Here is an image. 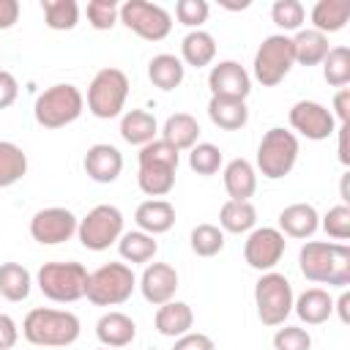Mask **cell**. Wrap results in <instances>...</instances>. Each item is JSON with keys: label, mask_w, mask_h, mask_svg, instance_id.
<instances>
[{"label": "cell", "mask_w": 350, "mask_h": 350, "mask_svg": "<svg viewBox=\"0 0 350 350\" xmlns=\"http://www.w3.org/2000/svg\"><path fill=\"white\" fill-rule=\"evenodd\" d=\"M298 268L304 279L328 287L350 284V246L336 241H306L298 252Z\"/></svg>", "instance_id": "cell-1"}, {"label": "cell", "mask_w": 350, "mask_h": 350, "mask_svg": "<svg viewBox=\"0 0 350 350\" xmlns=\"http://www.w3.org/2000/svg\"><path fill=\"white\" fill-rule=\"evenodd\" d=\"M79 317L68 309L38 306L30 309L22 320V336L36 347H68L79 339Z\"/></svg>", "instance_id": "cell-2"}, {"label": "cell", "mask_w": 350, "mask_h": 350, "mask_svg": "<svg viewBox=\"0 0 350 350\" xmlns=\"http://www.w3.org/2000/svg\"><path fill=\"white\" fill-rule=\"evenodd\" d=\"M85 112V96L71 82H57L36 96L33 118L41 129H63Z\"/></svg>", "instance_id": "cell-3"}, {"label": "cell", "mask_w": 350, "mask_h": 350, "mask_svg": "<svg viewBox=\"0 0 350 350\" xmlns=\"http://www.w3.org/2000/svg\"><path fill=\"white\" fill-rule=\"evenodd\" d=\"M36 284L44 293V298L55 301V304H74L79 298H85V287H88V268L82 262L74 260H52L44 262L36 273Z\"/></svg>", "instance_id": "cell-4"}, {"label": "cell", "mask_w": 350, "mask_h": 350, "mask_svg": "<svg viewBox=\"0 0 350 350\" xmlns=\"http://www.w3.org/2000/svg\"><path fill=\"white\" fill-rule=\"evenodd\" d=\"M137 287V276L126 262H104L93 273H88L85 298L93 306H120L131 298Z\"/></svg>", "instance_id": "cell-5"}, {"label": "cell", "mask_w": 350, "mask_h": 350, "mask_svg": "<svg viewBox=\"0 0 350 350\" xmlns=\"http://www.w3.org/2000/svg\"><path fill=\"white\" fill-rule=\"evenodd\" d=\"M298 137L282 126H273L262 134L260 145H257V172L268 180H282L284 175L293 172L295 161H298Z\"/></svg>", "instance_id": "cell-6"}, {"label": "cell", "mask_w": 350, "mask_h": 350, "mask_svg": "<svg viewBox=\"0 0 350 350\" xmlns=\"http://www.w3.org/2000/svg\"><path fill=\"white\" fill-rule=\"evenodd\" d=\"M126 98H129V77L115 68V66H107L101 71H96V77L90 79L88 85V112L98 120H109V118H118L126 107Z\"/></svg>", "instance_id": "cell-7"}, {"label": "cell", "mask_w": 350, "mask_h": 350, "mask_svg": "<svg viewBox=\"0 0 350 350\" xmlns=\"http://www.w3.org/2000/svg\"><path fill=\"white\" fill-rule=\"evenodd\" d=\"M293 301H295L293 284L284 273H276V271L260 273L254 284V306H257V317L262 325L268 328L284 325V320L293 312Z\"/></svg>", "instance_id": "cell-8"}, {"label": "cell", "mask_w": 350, "mask_h": 350, "mask_svg": "<svg viewBox=\"0 0 350 350\" xmlns=\"http://www.w3.org/2000/svg\"><path fill=\"white\" fill-rule=\"evenodd\" d=\"M295 66L293 57V41L284 33H273L268 38H262V44L254 52V63H252V74L262 88H276L290 68Z\"/></svg>", "instance_id": "cell-9"}, {"label": "cell", "mask_w": 350, "mask_h": 350, "mask_svg": "<svg viewBox=\"0 0 350 350\" xmlns=\"http://www.w3.org/2000/svg\"><path fill=\"white\" fill-rule=\"evenodd\" d=\"M123 235V213L115 205H96L88 211L85 219H79L77 238L88 252H104Z\"/></svg>", "instance_id": "cell-10"}, {"label": "cell", "mask_w": 350, "mask_h": 350, "mask_svg": "<svg viewBox=\"0 0 350 350\" xmlns=\"http://www.w3.org/2000/svg\"><path fill=\"white\" fill-rule=\"evenodd\" d=\"M118 22H123L131 33H137L145 41H164L172 30L170 11L148 0H126L118 11Z\"/></svg>", "instance_id": "cell-11"}, {"label": "cell", "mask_w": 350, "mask_h": 350, "mask_svg": "<svg viewBox=\"0 0 350 350\" xmlns=\"http://www.w3.org/2000/svg\"><path fill=\"white\" fill-rule=\"evenodd\" d=\"M79 219L74 216V211L52 205V208H41L33 213L30 219V238L41 246H57L66 243L77 235Z\"/></svg>", "instance_id": "cell-12"}, {"label": "cell", "mask_w": 350, "mask_h": 350, "mask_svg": "<svg viewBox=\"0 0 350 350\" xmlns=\"http://www.w3.org/2000/svg\"><path fill=\"white\" fill-rule=\"evenodd\" d=\"M287 241L276 227H254L252 232H246L243 241V260L249 268L268 273L279 265V260L284 257Z\"/></svg>", "instance_id": "cell-13"}, {"label": "cell", "mask_w": 350, "mask_h": 350, "mask_svg": "<svg viewBox=\"0 0 350 350\" xmlns=\"http://www.w3.org/2000/svg\"><path fill=\"white\" fill-rule=\"evenodd\" d=\"M290 126H293V134H301L312 142H323L328 137L336 134V120L331 115L328 107H323L320 101H295L290 107V115H287Z\"/></svg>", "instance_id": "cell-14"}, {"label": "cell", "mask_w": 350, "mask_h": 350, "mask_svg": "<svg viewBox=\"0 0 350 350\" xmlns=\"http://www.w3.org/2000/svg\"><path fill=\"white\" fill-rule=\"evenodd\" d=\"M208 88L211 96L246 101V96L252 93V77L238 60H219L208 71Z\"/></svg>", "instance_id": "cell-15"}, {"label": "cell", "mask_w": 350, "mask_h": 350, "mask_svg": "<svg viewBox=\"0 0 350 350\" xmlns=\"http://www.w3.org/2000/svg\"><path fill=\"white\" fill-rule=\"evenodd\" d=\"M178 271L170 265V262H148L137 287L142 293V298L153 306H161L167 301L175 298V290H178Z\"/></svg>", "instance_id": "cell-16"}, {"label": "cell", "mask_w": 350, "mask_h": 350, "mask_svg": "<svg viewBox=\"0 0 350 350\" xmlns=\"http://www.w3.org/2000/svg\"><path fill=\"white\" fill-rule=\"evenodd\" d=\"M85 175L96 183H115L123 172V153L109 142H96L82 159Z\"/></svg>", "instance_id": "cell-17"}, {"label": "cell", "mask_w": 350, "mask_h": 350, "mask_svg": "<svg viewBox=\"0 0 350 350\" xmlns=\"http://www.w3.org/2000/svg\"><path fill=\"white\" fill-rule=\"evenodd\" d=\"M284 238H295V241H306L320 230V213L314 211V205L309 202H293L287 208H282L279 213V227H276Z\"/></svg>", "instance_id": "cell-18"}, {"label": "cell", "mask_w": 350, "mask_h": 350, "mask_svg": "<svg viewBox=\"0 0 350 350\" xmlns=\"http://www.w3.org/2000/svg\"><path fill=\"white\" fill-rule=\"evenodd\" d=\"M96 336L101 342V347H112V350H120L126 345L134 342L137 336V323L123 314V312H104L96 323Z\"/></svg>", "instance_id": "cell-19"}, {"label": "cell", "mask_w": 350, "mask_h": 350, "mask_svg": "<svg viewBox=\"0 0 350 350\" xmlns=\"http://www.w3.org/2000/svg\"><path fill=\"white\" fill-rule=\"evenodd\" d=\"M134 221H137V230L148 232V235H164L172 230L175 224V208L172 202L167 200H145L137 205L134 211Z\"/></svg>", "instance_id": "cell-20"}, {"label": "cell", "mask_w": 350, "mask_h": 350, "mask_svg": "<svg viewBox=\"0 0 350 350\" xmlns=\"http://www.w3.org/2000/svg\"><path fill=\"white\" fill-rule=\"evenodd\" d=\"M153 325L161 336H170V339H178L183 334L191 331L194 325V312L186 301H167L156 309V317H153Z\"/></svg>", "instance_id": "cell-21"}, {"label": "cell", "mask_w": 350, "mask_h": 350, "mask_svg": "<svg viewBox=\"0 0 350 350\" xmlns=\"http://www.w3.org/2000/svg\"><path fill=\"white\" fill-rule=\"evenodd\" d=\"M221 180H224V191H227L230 200H249L257 191V170L246 159L227 161L224 172H221Z\"/></svg>", "instance_id": "cell-22"}, {"label": "cell", "mask_w": 350, "mask_h": 350, "mask_svg": "<svg viewBox=\"0 0 350 350\" xmlns=\"http://www.w3.org/2000/svg\"><path fill=\"white\" fill-rule=\"evenodd\" d=\"M293 312L306 325H323L334 314V298L323 287H309L293 301Z\"/></svg>", "instance_id": "cell-23"}, {"label": "cell", "mask_w": 350, "mask_h": 350, "mask_svg": "<svg viewBox=\"0 0 350 350\" xmlns=\"http://www.w3.org/2000/svg\"><path fill=\"white\" fill-rule=\"evenodd\" d=\"M161 139L170 142L178 153L180 150H191L197 142H200V123L194 115L189 112H175L164 120L161 126Z\"/></svg>", "instance_id": "cell-24"}, {"label": "cell", "mask_w": 350, "mask_h": 350, "mask_svg": "<svg viewBox=\"0 0 350 350\" xmlns=\"http://www.w3.org/2000/svg\"><path fill=\"white\" fill-rule=\"evenodd\" d=\"M312 30L328 36V33H339L345 30L347 19H350V0H317L312 5Z\"/></svg>", "instance_id": "cell-25"}, {"label": "cell", "mask_w": 350, "mask_h": 350, "mask_svg": "<svg viewBox=\"0 0 350 350\" xmlns=\"http://www.w3.org/2000/svg\"><path fill=\"white\" fill-rule=\"evenodd\" d=\"M208 118L213 126L224 129V131H241L249 123V107L241 98H219L211 96L208 101Z\"/></svg>", "instance_id": "cell-26"}, {"label": "cell", "mask_w": 350, "mask_h": 350, "mask_svg": "<svg viewBox=\"0 0 350 350\" xmlns=\"http://www.w3.org/2000/svg\"><path fill=\"white\" fill-rule=\"evenodd\" d=\"M216 57V38L208 30H189L180 41V63L191 68H205Z\"/></svg>", "instance_id": "cell-27"}, {"label": "cell", "mask_w": 350, "mask_h": 350, "mask_svg": "<svg viewBox=\"0 0 350 350\" xmlns=\"http://www.w3.org/2000/svg\"><path fill=\"white\" fill-rule=\"evenodd\" d=\"M156 134H159V123H156L153 112H148V109H129V112H123V118H120V137H123V142L142 148V145L153 142Z\"/></svg>", "instance_id": "cell-28"}, {"label": "cell", "mask_w": 350, "mask_h": 350, "mask_svg": "<svg viewBox=\"0 0 350 350\" xmlns=\"http://www.w3.org/2000/svg\"><path fill=\"white\" fill-rule=\"evenodd\" d=\"M183 77H186V66L180 63L178 55L161 52V55H153L150 63H148V79L153 82V88H159L164 93L180 88Z\"/></svg>", "instance_id": "cell-29"}, {"label": "cell", "mask_w": 350, "mask_h": 350, "mask_svg": "<svg viewBox=\"0 0 350 350\" xmlns=\"http://www.w3.org/2000/svg\"><path fill=\"white\" fill-rule=\"evenodd\" d=\"M219 227L221 232L246 235L257 227V208L249 200H227L219 211Z\"/></svg>", "instance_id": "cell-30"}, {"label": "cell", "mask_w": 350, "mask_h": 350, "mask_svg": "<svg viewBox=\"0 0 350 350\" xmlns=\"http://www.w3.org/2000/svg\"><path fill=\"white\" fill-rule=\"evenodd\" d=\"M159 252V243L153 235L142 232V230H131V232H123L118 238V254L120 260L129 265H148Z\"/></svg>", "instance_id": "cell-31"}, {"label": "cell", "mask_w": 350, "mask_h": 350, "mask_svg": "<svg viewBox=\"0 0 350 350\" xmlns=\"http://www.w3.org/2000/svg\"><path fill=\"white\" fill-rule=\"evenodd\" d=\"M293 41V57L298 66H320L328 55V36L317 33V30H298L295 36H290Z\"/></svg>", "instance_id": "cell-32"}, {"label": "cell", "mask_w": 350, "mask_h": 350, "mask_svg": "<svg viewBox=\"0 0 350 350\" xmlns=\"http://www.w3.org/2000/svg\"><path fill=\"white\" fill-rule=\"evenodd\" d=\"M30 290H33V276L25 265H19V262H3L0 265V298L19 304L30 295Z\"/></svg>", "instance_id": "cell-33"}, {"label": "cell", "mask_w": 350, "mask_h": 350, "mask_svg": "<svg viewBox=\"0 0 350 350\" xmlns=\"http://www.w3.org/2000/svg\"><path fill=\"white\" fill-rule=\"evenodd\" d=\"M27 175V153L8 139H0V189L19 183Z\"/></svg>", "instance_id": "cell-34"}, {"label": "cell", "mask_w": 350, "mask_h": 350, "mask_svg": "<svg viewBox=\"0 0 350 350\" xmlns=\"http://www.w3.org/2000/svg\"><path fill=\"white\" fill-rule=\"evenodd\" d=\"M175 172L178 170H167V167H139L137 186L150 200H161L175 189Z\"/></svg>", "instance_id": "cell-35"}, {"label": "cell", "mask_w": 350, "mask_h": 350, "mask_svg": "<svg viewBox=\"0 0 350 350\" xmlns=\"http://www.w3.org/2000/svg\"><path fill=\"white\" fill-rule=\"evenodd\" d=\"M41 11L49 30H74L79 22L77 0H41Z\"/></svg>", "instance_id": "cell-36"}, {"label": "cell", "mask_w": 350, "mask_h": 350, "mask_svg": "<svg viewBox=\"0 0 350 350\" xmlns=\"http://www.w3.org/2000/svg\"><path fill=\"white\" fill-rule=\"evenodd\" d=\"M320 66H323V79L331 88L350 85V49L347 46H331Z\"/></svg>", "instance_id": "cell-37"}, {"label": "cell", "mask_w": 350, "mask_h": 350, "mask_svg": "<svg viewBox=\"0 0 350 350\" xmlns=\"http://www.w3.org/2000/svg\"><path fill=\"white\" fill-rule=\"evenodd\" d=\"M137 161H139V167H167V170H178L180 153H178L170 142H164L161 137H156L153 142H148V145L139 148Z\"/></svg>", "instance_id": "cell-38"}, {"label": "cell", "mask_w": 350, "mask_h": 350, "mask_svg": "<svg viewBox=\"0 0 350 350\" xmlns=\"http://www.w3.org/2000/svg\"><path fill=\"white\" fill-rule=\"evenodd\" d=\"M189 243L197 257H216L224 249V232L219 224H197L189 235Z\"/></svg>", "instance_id": "cell-39"}, {"label": "cell", "mask_w": 350, "mask_h": 350, "mask_svg": "<svg viewBox=\"0 0 350 350\" xmlns=\"http://www.w3.org/2000/svg\"><path fill=\"white\" fill-rule=\"evenodd\" d=\"M304 19H306V8H304V3L301 0H276L273 5H271V22L287 36V33H298L301 30V25H304Z\"/></svg>", "instance_id": "cell-40"}, {"label": "cell", "mask_w": 350, "mask_h": 350, "mask_svg": "<svg viewBox=\"0 0 350 350\" xmlns=\"http://www.w3.org/2000/svg\"><path fill=\"white\" fill-rule=\"evenodd\" d=\"M224 164V156H221V148L213 145V142H197L191 150H189V167L191 172L197 175H216Z\"/></svg>", "instance_id": "cell-41"}, {"label": "cell", "mask_w": 350, "mask_h": 350, "mask_svg": "<svg viewBox=\"0 0 350 350\" xmlns=\"http://www.w3.org/2000/svg\"><path fill=\"white\" fill-rule=\"evenodd\" d=\"M320 227L325 230L328 238H334L336 243H345L350 238V205H334L325 211V216L320 219Z\"/></svg>", "instance_id": "cell-42"}, {"label": "cell", "mask_w": 350, "mask_h": 350, "mask_svg": "<svg viewBox=\"0 0 350 350\" xmlns=\"http://www.w3.org/2000/svg\"><path fill=\"white\" fill-rule=\"evenodd\" d=\"M118 11H120V5L115 0H90L85 5L88 25L93 30H112L118 25Z\"/></svg>", "instance_id": "cell-43"}, {"label": "cell", "mask_w": 350, "mask_h": 350, "mask_svg": "<svg viewBox=\"0 0 350 350\" xmlns=\"http://www.w3.org/2000/svg\"><path fill=\"white\" fill-rule=\"evenodd\" d=\"M208 11H211V5L205 0H178L175 3V16L189 30H200L208 19Z\"/></svg>", "instance_id": "cell-44"}, {"label": "cell", "mask_w": 350, "mask_h": 350, "mask_svg": "<svg viewBox=\"0 0 350 350\" xmlns=\"http://www.w3.org/2000/svg\"><path fill=\"white\" fill-rule=\"evenodd\" d=\"M273 350H312V336L301 325H282L273 334Z\"/></svg>", "instance_id": "cell-45"}, {"label": "cell", "mask_w": 350, "mask_h": 350, "mask_svg": "<svg viewBox=\"0 0 350 350\" xmlns=\"http://www.w3.org/2000/svg\"><path fill=\"white\" fill-rule=\"evenodd\" d=\"M172 350H216V345H213V339L208 334L189 331V334H183V336L175 339Z\"/></svg>", "instance_id": "cell-46"}, {"label": "cell", "mask_w": 350, "mask_h": 350, "mask_svg": "<svg viewBox=\"0 0 350 350\" xmlns=\"http://www.w3.org/2000/svg\"><path fill=\"white\" fill-rule=\"evenodd\" d=\"M16 96H19V82H16V77H14L11 71L0 68V109L11 107V104L16 101Z\"/></svg>", "instance_id": "cell-47"}, {"label": "cell", "mask_w": 350, "mask_h": 350, "mask_svg": "<svg viewBox=\"0 0 350 350\" xmlns=\"http://www.w3.org/2000/svg\"><path fill=\"white\" fill-rule=\"evenodd\" d=\"M19 342V325L11 314L0 312V350H11Z\"/></svg>", "instance_id": "cell-48"}, {"label": "cell", "mask_w": 350, "mask_h": 350, "mask_svg": "<svg viewBox=\"0 0 350 350\" xmlns=\"http://www.w3.org/2000/svg\"><path fill=\"white\" fill-rule=\"evenodd\" d=\"M334 120H339V126H345L350 120V88H339L334 96Z\"/></svg>", "instance_id": "cell-49"}, {"label": "cell", "mask_w": 350, "mask_h": 350, "mask_svg": "<svg viewBox=\"0 0 350 350\" xmlns=\"http://www.w3.org/2000/svg\"><path fill=\"white\" fill-rule=\"evenodd\" d=\"M19 0H0V30H11L19 22Z\"/></svg>", "instance_id": "cell-50"}, {"label": "cell", "mask_w": 350, "mask_h": 350, "mask_svg": "<svg viewBox=\"0 0 350 350\" xmlns=\"http://www.w3.org/2000/svg\"><path fill=\"white\" fill-rule=\"evenodd\" d=\"M334 312L339 314V320L347 325L350 323V293L347 290H342V295L334 301Z\"/></svg>", "instance_id": "cell-51"}, {"label": "cell", "mask_w": 350, "mask_h": 350, "mask_svg": "<svg viewBox=\"0 0 350 350\" xmlns=\"http://www.w3.org/2000/svg\"><path fill=\"white\" fill-rule=\"evenodd\" d=\"M336 134H339V161L347 167L350 164V153H347V123L345 126H336Z\"/></svg>", "instance_id": "cell-52"}, {"label": "cell", "mask_w": 350, "mask_h": 350, "mask_svg": "<svg viewBox=\"0 0 350 350\" xmlns=\"http://www.w3.org/2000/svg\"><path fill=\"white\" fill-rule=\"evenodd\" d=\"M347 178H350V172H345V175H342V186H339V194H342V205H347V202H350V194H347Z\"/></svg>", "instance_id": "cell-53"}, {"label": "cell", "mask_w": 350, "mask_h": 350, "mask_svg": "<svg viewBox=\"0 0 350 350\" xmlns=\"http://www.w3.org/2000/svg\"><path fill=\"white\" fill-rule=\"evenodd\" d=\"M219 5H224L230 11H238V8H249V0H241V3H224V0H219Z\"/></svg>", "instance_id": "cell-54"}, {"label": "cell", "mask_w": 350, "mask_h": 350, "mask_svg": "<svg viewBox=\"0 0 350 350\" xmlns=\"http://www.w3.org/2000/svg\"><path fill=\"white\" fill-rule=\"evenodd\" d=\"M98 350H112V347H98Z\"/></svg>", "instance_id": "cell-55"}, {"label": "cell", "mask_w": 350, "mask_h": 350, "mask_svg": "<svg viewBox=\"0 0 350 350\" xmlns=\"http://www.w3.org/2000/svg\"><path fill=\"white\" fill-rule=\"evenodd\" d=\"M148 350H156V347H148Z\"/></svg>", "instance_id": "cell-56"}]
</instances>
